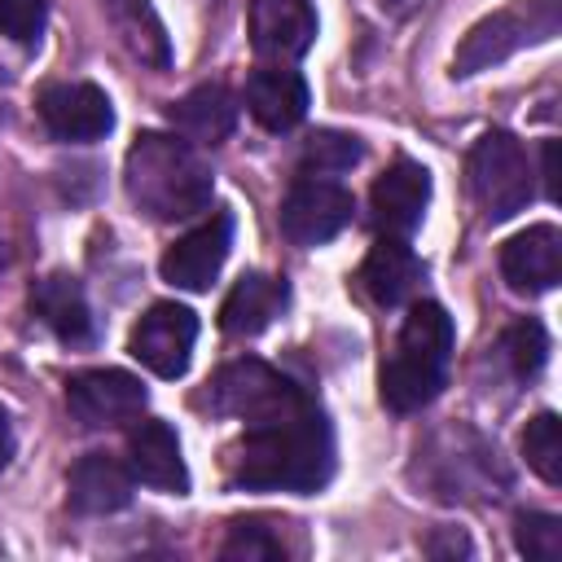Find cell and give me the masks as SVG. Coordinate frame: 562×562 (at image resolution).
Here are the masks:
<instances>
[{"mask_svg":"<svg viewBox=\"0 0 562 562\" xmlns=\"http://www.w3.org/2000/svg\"><path fill=\"white\" fill-rule=\"evenodd\" d=\"M246 110L268 132H290L307 119V83L290 66H263L246 79Z\"/></svg>","mask_w":562,"mask_h":562,"instance_id":"2e32d148","label":"cell"},{"mask_svg":"<svg viewBox=\"0 0 562 562\" xmlns=\"http://www.w3.org/2000/svg\"><path fill=\"white\" fill-rule=\"evenodd\" d=\"M329 474L334 435L316 404L268 426H246V439L228 457V479L246 492H316Z\"/></svg>","mask_w":562,"mask_h":562,"instance_id":"6da1fadb","label":"cell"},{"mask_svg":"<svg viewBox=\"0 0 562 562\" xmlns=\"http://www.w3.org/2000/svg\"><path fill=\"white\" fill-rule=\"evenodd\" d=\"M13 457V430H9V417H4V408H0V465Z\"/></svg>","mask_w":562,"mask_h":562,"instance_id":"f546056e","label":"cell"},{"mask_svg":"<svg viewBox=\"0 0 562 562\" xmlns=\"http://www.w3.org/2000/svg\"><path fill=\"white\" fill-rule=\"evenodd\" d=\"M562 26V13H558V0H522V4H509L492 18H483L465 44L457 48V61H452V75H474V70H487L492 61H505L509 53L527 48V44H540V40H553Z\"/></svg>","mask_w":562,"mask_h":562,"instance_id":"8992f818","label":"cell"},{"mask_svg":"<svg viewBox=\"0 0 562 562\" xmlns=\"http://www.w3.org/2000/svg\"><path fill=\"white\" fill-rule=\"evenodd\" d=\"M452 316L422 299L408 307L404 329H400V347L382 369V404L391 413H417L426 408L448 378V360H452Z\"/></svg>","mask_w":562,"mask_h":562,"instance_id":"3957f363","label":"cell"},{"mask_svg":"<svg viewBox=\"0 0 562 562\" xmlns=\"http://www.w3.org/2000/svg\"><path fill=\"white\" fill-rule=\"evenodd\" d=\"M470 553V544H465V536H452V540H430V553Z\"/></svg>","mask_w":562,"mask_h":562,"instance_id":"4dcf8cb0","label":"cell"},{"mask_svg":"<svg viewBox=\"0 0 562 562\" xmlns=\"http://www.w3.org/2000/svg\"><path fill=\"white\" fill-rule=\"evenodd\" d=\"M101 9H105L110 31L119 35V44L136 61L158 66V70L171 66V40H167V26L149 0H101Z\"/></svg>","mask_w":562,"mask_h":562,"instance_id":"7402d4cb","label":"cell"},{"mask_svg":"<svg viewBox=\"0 0 562 562\" xmlns=\"http://www.w3.org/2000/svg\"><path fill=\"white\" fill-rule=\"evenodd\" d=\"M501 277L518 294H544L562 281V233L553 224H536L514 233L501 246Z\"/></svg>","mask_w":562,"mask_h":562,"instance_id":"5bb4252c","label":"cell"},{"mask_svg":"<svg viewBox=\"0 0 562 562\" xmlns=\"http://www.w3.org/2000/svg\"><path fill=\"white\" fill-rule=\"evenodd\" d=\"M553 158H558V145H553V140H544V149H540V176H544V193H549V198L558 193V176H553Z\"/></svg>","mask_w":562,"mask_h":562,"instance_id":"f1b7e54d","label":"cell"},{"mask_svg":"<svg viewBox=\"0 0 562 562\" xmlns=\"http://www.w3.org/2000/svg\"><path fill=\"white\" fill-rule=\"evenodd\" d=\"M514 544L531 562H558L562 558V518L558 514H518L514 518Z\"/></svg>","mask_w":562,"mask_h":562,"instance_id":"484cf974","label":"cell"},{"mask_svg":"<svg viewBox=\"0 0 562 562\" xmlns=\"http://www.w3.org/2000/svg\"><path fill=\"white\" fill-rule=\"evenodd\" d=\"M470 193L487 220H509L531 202V162L509 132H483L465 162Z\"/></svg>","mask_w":562,"mask_h":562,"instance_id":"5b68a950","label":"cell"},{"mask_svg":"<svg viewBox=\"0 0 562 562\" xmlns=\"http://www.w3.org/2000/svg\"><path fill=\"white\" fill-rule=\"evenodd\" d=\"M193 342H198V316L180 303H154L136 329H132V342L127 351L158 378H180L189 369V356H193Z\"/></svg>","mask_w":562,"mask_h":562,"instance_id":"9c48e42d","label":"cell"},{"mask_svg":"<svg viewBox=\"0 0 562 562\" xmlns=\"http://www.w3.org/2000/svg\"><path fill=\"white\" fill-rule=\"evenodd\" d=\"M426 202H430V171L413 158H395L373 193H369V211H373V224L386 233V237H408L422 215H426Z\"/></svg>","mask_w":562,"mask_h":562,"instance_id":"8fae6325","label":"cell"},{"mask_svg":"<svg viewBox=\"0 0 562 562\" xmlns=\"http://www.w3.org/2000/svg\"><path fill=\"white\" fill-rule=\"evenodd\" d=\"M145 382L127 369H83L66 382V408L88 430H110L145 413Z\"/></svg>","mask_w":562,"mask_h":562,"instance_id":"52a82bcc","label":"cell"},{"mask_svg":"<svg viewBox=\"0 0 562 562\" xmlns=\"http://www.w3.org/2000/svg\"><path fill=\"white\" fill-rule=\"evenodd\" d=\"M501 356L514 369V378H536L549 360V334L540 321H514L501 334Z\"/></svg>","mask_w":562,"mask_h":562,"instance_id":"d4e9b609","label":"cell"},{"mask_svg":"<svg viewBox=\"0 0 562 562\" xmlns=\"http://www.w3.org/2000/svg\"><path fill=\"white\" fill-rule=\"evenodd\" d=\"M127 470L145 487H158V492H171V496L189 492V470H184V457H180V439L167 422H140L127 435Z\"/></svg>","mask_w":562,"mask_h":562,"instance_id":"9a60e30c","label":"cell"},{"mask_svg":"<svg viewBox=\"0 0 562 562\" xmlns=\"http://www.w3.org/2000/svg\"><path fill=\"white\" fill-rule=\"evenodd\" d=\"M360 285L378 307H400L422 285V259L408 250L404 237H382L360 263Z\"/></svg>","mask_w":562,"mask_h":562,"instance_id":"e0dca14e","label":"cell"},{"mask_svg":"<svg viewBox=\"0 0 562 562\" xmlns=\"http://www.w3.org/2000/svg\"><path fill=\"white\" fill-rule=\"evenodd\" d=\"M285 307V281L268 272H241L220 307V325L228 338H255L263 334Z\"/></svg>","mask_w":562,"mask_h":562,"instance_id":"ffe728a7","label":"cell"},{"mask_svg":"<svg viewBox=\"0 0 562 562\" xmlns=\"http://www.w3.org/2000/svg\"><path fill=\"white\" fill-rule=\"evenodd\" d=\"M285 549H281V540L263 527V522H233V531H228V540L220 544V558L224 562H277Z\"/></svg>","mask_w":562,"mask_h":562,"instance_id":"4316f807","label":"cell"},{"mask_svg":"<svg viewBox=\"0 0 562 562\" xmlns=\"http://www.w3.org/2000/svg\"><path fill=\"white\" fill-rule=\"evenodd\" d=\"M316 40L312 0H255L250 4V44L263 61H294Z\"/></svg>","mask_w":562,"mask_h":562,"instance_id":"4fadbf2b","label":"cell"},{"mask_svg":"<svg viewBox=\"0 0 562 562\" xmlns=\"http://www.w3.org/2000/svg\"><path fill=\"white\" fill-rule=\"evenodd\" d=\"M70 505L79 514H119L132 505V470L119 457L88 452L70 465Z\"/></svg>","mask_w":562,"mask_h":562,"instance_id":"ac0fdd59","label":"cell"},{"mask_svg":"<svg viewBox=\"0 0 562 562\" xmlns=\"http://www.w3.org/2000/svg\"><path fill=\"white\" fill-rule=\"evenodd\" d=\"M48 22V0H0V35L13 44H35Z\"/></svg>","mask_w":562,"mask_h":562,"instance_id":"83f0119b","label":"cell"},{"mask_svg":"<svg viewBox=\"0 0 562 562\" xmlns=\"http://www.w3.org/2000/svg\"><path fill=\"white\" fill-rule=\"evenodd\" d=\"M312 400L303 386H294L285 373H277L263 360H233L211 382V408L220 417H237L246 426H268L281 417L303 413Z\"/></svg>","mask_w":562,"mask_h":562,"instance_id":"277c9868","label":"cell"},{"mask_svg":"<svg viewBox=\"0 0 562 562\" xmlns=\"http://www.w3.org/2000/svg\"><path fill=\"white\" fill-rule=\"evenodd\" d=\"M0 263H4V246H0Z\"/></svg>","mask_w":562,"mask_h":562,"instance_id":"1f68e13d","label":"cell"},{"mask_svg":"<svg viewBox=\"0 0 562 562\" xmlns=\"http://www.w3.org/2000/svg\"><path fill=\"white\" fill-rule=\"evenodd\" d=\"M233 246V220L228 215H211L206 224L189 228L167 255H162V281H171L176 290H211V281L220 277L224 259Z\"/></svg>","mask_w":562,"mask_h":562,"instance_id":"7c38bea8","label":"cell"},{"mask_svg":"<svg viewBox=\"0 0 562 562\" xmlns=\"http://www.w3.org/2000/svg\"><path fill=\"white\" fill-rule=\"evenodd\" d=\"M360 158H364V145L351 132L325 127V132H312L303 140V171L307 176H338V171H351Z\"/></svg>","mask_w":562,"mask_h":562,"instance_id":"603a6c76","label":"cell"},{"mask_svg":"<svg viewBox=\"0 0 562 562\" xmlns=\"http://www.w3.org/2000/svg\"><path fill=\"white\" fill-rule=\"evenodd\" d=\"M123 184L127 198L154 220H189L211 206V189H215L202 154L189 140L162 132L136 136V145L127 149Z\"/></svg>","mask_w":562,"mask_h":562,"instance_id":"7a4b0ae2","label":"cell"},{"mask_svg":"<svg viewBox=\"0 0 562 562\" xmlns=\"http://www.w3.org/2000/svg\"><path fill=\"white\" fill-rule=\"evenodd\" d=\"M31 312L61 338V342H88L92 338V307L83 299V285L66 272H48L31 285Z\"/></svg>","mask_w":562,"mask_h":562,"instance_id":"44dd1931","label":"cell"},{"mask_svg":"<svg viewBox=\"0 0 562 562\" xmlns=\"http://www.w3.org/2000/svg\"><path fill=\"white\" fill-rule=\"evenodd\" d=\"M171 127L189 145H220L237 127V97L224 83H198L171 105Z\"/></svg>","mask_w":562,"mask_h":562,"instance_id":"d6986e66","label":"cell"},{"mask_svg":"<svg viewBox=\"0 0 562 562\" xmlns=\"http://www.w3.org/2000/svg\"><path fill=\"white\" fill-rule=\"evenodd\" d=\"M351 193L325 176H303L290 184L285 202H281V233L294 246H321L329 237H338L351 224Z\"/></svg>","mask_w":562,"mask_h":562,"instance_id":"ba28073f","label":"cell"},{"mask_svg":"<svg viewBox=\"0 0 562 562\" xmlns=\"http://www.w3.org/2000/svg\"><path fill=\"white\" fill-rule=\"evenodd\" d=\"M522 457H527V465L549 487L562 483V426H558L553 413H536L527 422V430H522Z\"/></svg>","mask_w":562,"mask_h":562,"instance_id":"cb8c5ba5","label":"cell"},{"mask_svg":"<svg viewBox=\"0 0 562 562\" xmlns=\"http://www.w3.org/2000/svg\"><path fill=\"white\" fill-rule=\"evenodd\" d=\"M40 119L57 140L88 145L114 127V105L97 83H53L40 92Z\"/></svg>","mask_w":562,"mask_h":562,"instance_id":"30bf717a","label":"cell"}]
</instances>
